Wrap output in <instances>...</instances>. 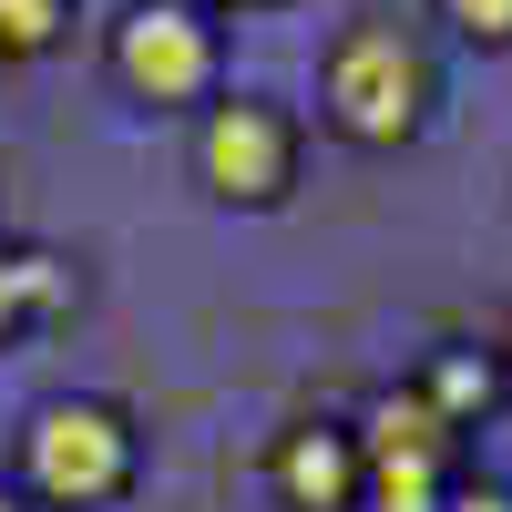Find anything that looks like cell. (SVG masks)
Wrapping results in <instances>:
<instances>
[{
  "label": "cell",
  "instance_id": "6da1fadb",
  "mask_svg": "<svg viewBox=\"0 0 512 512\" xmlns=\"http://www.w3.org/2000/svg\"><path fill=\"white\" fill-rule=\"evenodd\" d=\"M431 113H441V62L410 21L359 11L318 41V123L349 154H400L431 134Z\"/></svg>",
  "mask_w": 512,
  "mask_h": 512
},
{
  "label": "cell",
  "instance_id": "7a4b0ae2",
  "mask_svg": "<svg viewBox=\"0 0 512 512\" xmlns=\"http://www.w3.org/2000/svg\"><path fill=\"white\" fill-rule=\"evenodd\" d=\"M144 472V431L134 410L103 400V390H62L21 420V461H11V492L31 512H113Z\"/></svg>",
  "mask_w": 512,
  "mask_h": 512
},
{
  "label": "cell",
  "instance_id": "3957f363",
  "mask_svg": "<svg viewBox=\"0 0 512 512\" xmlns=\"http://www.w3.org/2000/svg\"><path fill=\"white\" fill-rule=\"evenodd\" d=\"M103 72L123 103L144 113H205L226 93V31L195 11V0H134L103 31Z\"/></svg>",
  "mask_w": 512,
  "mask_h": 512
},
{
  "label": "cell",
  "instance_id": "277c9868",
  "mask_svg": "<svg viewBox=\"0 0 512 512\" xmlns=\"http://www.w3.org/2000/svg\"><path fill=\"white\" fill-rule=\"evenodd\" d=\"M297 164H308V123L277 93H216L195 113V185L236 216H277L297 195Z\"/></svg>",
  "mask_w": 512,
  "mask_h": 512
},
{
  "label": "cell",
  "instance_id": "5b68a950",
  "mask_svg": "<svg viewBox=\"0 0 512 512\" xmlns=\"http://www.w3.org/2000/svg\"><path fill=\"white\" fill-rule=\"evenodd\" d=\"M359 431V512H441L451 482H461V431L410 390V379H390V390H369V410L349 420Z\"/></svg>",
  "mask_w": 512,
  "mask_h": 512
},
{
  "label": "cell",
  "instance_id": "8992f818",
  "mask_svg": "<svg viewBox=\"0 0 512 512\" xmlns=\"http://www.w3.org/2000/svg\"><path fill=\"white\" fill-rule=\"evenodd\" d=\"M267 502L277 512H359V431L349 420H287L267 441Z\"/></svg>",
  "mask_w": 512,
  "mask_h": 512
},
{
  "label": "cell",
  "instance_id": "52a82bcc",
  "mask_svg": "<svg viewBox=\"0 0 512 512\" xmlns=\"http://www.w3.org/2000/svg\"><path fill=\"white\" fill-rule=\"evenodd\" d=\"M410 390L431 400V410L451 420L461 441H472L482 420H492V410L512 400V359H502V338H461V328H441L431 349L410 359Z\"/></svg>",
  "mask_w": 512,
  "mask_h": 512
},
{
  "label": "cell",
  "instance_id": "ba28073f",
  "mask_svg": "<svg viewBox=\"0 0 512 512\" xmlns=\"http://www.w3.org/2000/svg\"><path fill=\"white\" fill-rule=\"evenodd\" d=\"M11 287H21V318L31 328H62L82 308V277H72L62 246H11Z\"/></svg>",
  "mask_w": 512,
  "mask_h": 512
},
{
  "label": "cell",
  "instance_id": "9c48e42d",
  "mask_svg": "<svg viewBox=\"0 0 512 512\" xmlns=\"http://www.w3.org/2000/svg\"><path fill=\"white\" fill-rule=\"evenodd\" d=\"M82 21V0H0V62H41V52H62Z\"/></svg>",
  "mask_w": 512,
  "mask_h": 512
},
{
  "label": "cell",
  "instance_id": "30bf717a",
  "mask_svg": "<svg viewBox=\"0 0 512 512\" xmlns=\"http://www.w3.org/2000/svg\"><path fill=\"white\" fill-rule=\"evenodd\" d=\"M431 11L472 41V52H512V0H431Z\"/></svg>",
  "mask_w": 512,
  "mask_h": 512
},
{
  "label": "cell",
  "instance_id": "8fae6325",
  "mask_svg": "<svg viewBox=\"0 0 512 512\" xmlns=\"http://www.w3.org/2000/svg\"><path fill=\"white\" fill-rule=\"evenodd\" d=\"M441 512H512V482H482V472H461Z\"/></svg>",
  "mask_w": 512,
  "mask_h": 512
},
{
  "label": "cell",
  "instance_id": "7c38bea8",
  "mask_svg": "<svg viewBox=\"0 0 512 512\" xmlns=\"http://www.w3.org/2000/svg\"><path fill=\"white\" fill-rule=\"evenodd\" d=\"M31 318H21V287H11V246H0V349H21Z\"/></svg>",
  "mask_w": 512,
  "mask_h": 512
},
{
  "label": "cell",
  "instance_id": "4fadbf2b",
  "mask_svg": "<svg viewBox=\"0 0 512 512\" xmlns=\"http://www.w3.org/2000/svg\"><path fill=\"white\" fill-rule=\"evenodd\" d=\"M195 11H205V21L226 31V21H246V11H287V0H195Z\"/></svg>",
  "mask_w": 512,
  "mask_h": 512
},
{
  "label": "cell",
  "instance_id": "5bb4252c",
  "mask_svg": "<svg viewBox=\"0 0 512 512\" xmlns=\"http://www.w3.org/2000/svg\"><path fill=\"white\" fill-rule=\"evenodd\" d=\"M0 512H31V502H21V492H11V472H0Z\"/></svg>",
  "mask_w": 512,
  "mask_h": 512
},
{
  "label": "cell",
  "instance_id": "9a60e30c",
  "mask_svg": "<svg viewBox=\"0 0 512 512\" xmlns=\"http://www.w3.org/2000/svg\"><path fill=\"white\" fill-rule=\"evenodd\" d=\"M502 359H512V328H502Z\"/></svg>",
  "mask_w": 512,
  "mask_h": 512
}]
</instances>
